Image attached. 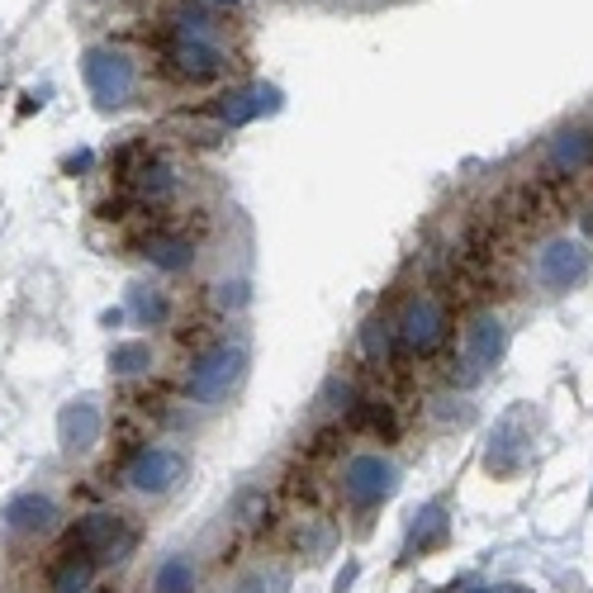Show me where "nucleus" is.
Here are the masks:
<instances>
[{
	"instance_id": "obj_7",
	"label": "nucleus",
	"mask_w": 593,
	"mask_h": 593,
	"mask_svg": "<svg viewBox=\"0 0 593 593\" xmlns=\"http://www.w3.org/2000/svg\"><path fill=\"white\" fill-rule=\"evenodd\" d=\"M394 338L404 351H413V357H427V351H437L442 338H446V309L437 295H413L404 304V314H399L394 324Z\"/></svg>"
},
{
	"instance_id": "obj_3",
	"label": "nucleus",
	"mask_w": 593,
	"mask_h": 593,
	"mask_svg": "<svg viewBox=\"0 0 593 593\" xmlns=\"http://www.w3.org/2000/svg\"><path fill=\"white\" fill-rule=\"evenodd\" d=\"M82 76H86V91H91V100L100 105V109H119L134 100V86H138V72H134V62H128L119 47H86V57H82Z\"/></svg>"
},
{
	"instance_id": "obj_28",
	"label": "nucleus",
	"mask_w": 593,
	"mask_h": 593,
	"mask_svg": "<svg viewBox=\"0 0 593 593\" xmlns=\"http://www.w3.org/2000/svg\"><path fill=\"white\" fill-rule=\"evenodd\" d=\"M204 6H219V10H229V6H237V0H204Z\"/></svg>"
},
{
	"instance_id": "obj_20",
	"label": "nucleus",
	"mask_w": 593,
	"mask_h": 593,
	"mask_svg": "<svg viewBox=\"0 0 593 593\" xmlns=\"http://www.w3.org/2000/svg\"><path fill=\"white\" fill-rule=\"evenodd\" d=\"M152 366V347L148 342H119L109 351V371L115 375H142Z\"/></svg>"
},
{
	"instance_id": "obj_15",
	"label": "nucleus",
	"mask_w": 593,
	"mask_h": 593,
	"mask_svg": "<svg viewBox=\"0 0 593 593\" xmlns=\"http://www.w3.org/2000/svg\"><path fill=\"white\" fill-rule=\"evenodd\" d=\"M593 162V128H565V134L551 138V152H547V167L560 176H574Z\"/></svg>"
},
{
	"instance_id": "obj_22",
	"label": "nucleus",
	"mask_w": 593,
	"mask_h": 593,
	"mask_svg": "<svg viewBox=\"0 0 593 593\" xmlns=\"http://www.w3.org/2000/svg\"><path fill=\"white\" fill-rule=\"evenodd\" d=\"M171 171L167 167H142L138 171V190H142V200H167L171 195Z\"/></svg>"
},
{
	"instance_id": "obj_10",
	"label": "nucleus",
	"mask_w": 593,
	"mask_h": 593,
	"mask_svg": "<svg viewBox=\"0 0 593 593\" xmlns=\"http://www.w3.org/2000/svg\"><path fill=\"white\" fill-rule=\"evenodd\" d=\"M100 409L91 404V399H72V404H62L57 413V442H62V452H72V456H86L95 442H100Z\"/></svg>"
},
{
	"instance_id": "obj_19",
	"label": "nucleus",
	"mask_w": 593,
	"mask_h": 593,
	"mask_svg": "<svg viewBox=\"0 0 593 593\" xmlns=\"http://www.w3.org/2000/svg\"><path fill=\"white\" fill-rule=\"evenodd\" d=\"M95 570H100V565H95L91 555H67V560H62V570L53 574V593H86Z\"/></svg>"
},
{
	"instance_id": "obj_11",
	"label": "nucleus",
	"mask_w": 593,
	"mask_h": 593,
	"mask_svg": "<svg viewBox=\"0 0 593 593\" xmlns=\"http://www.w3.org/2000/svg\"><path fill=\"white\" fill-rule=\"evenodd\" d=\"M0 522L10 527L14 537H43V532H53L57 527V504L47 499V494H14V499L0 508Z\"/></svg>"
},
{
	"instance_id": "obj_17",
	"label": "nucleus",
	"mask_w": 593,
	"mask_h": 593,
	"mask_svg": "<svg viewBox=\"0 0 593 593\" xmlns=\"http://www.w3.org/2000/svg\"><path fill=\"white\" fill-rule=\"evenodd\" d=\"M152 593H195V565H190V555H167L152 574Z\"/></svg>"
},
{
	"instance_id": "obj_18",
	"label": "nucleus",
	"mask_w": 593,
	"mask_h": 593,
	"mask_svg": "<svg viewBox=\"0 0 593 593\" xmlns=\"http://www.w3.org/2000/svg\"><path fill=\"white\" fill-rule=\"evenodd\" d=\"M128 309H134L138 324L157 328V324L167 318V295H162V290H152V285H128Z\"/></svg>"
},
{
	"instance_id": "obj_21",
	"label": "nucleus",
	"mask_w": 593,
	"mask_h": 593,
	"mask_svg": "<svg viewBox=\"0 0 593 593\" xmlns=\"http://www.w3.org/2000/svg\"><path fill=\"white\" fill-rule=\"evenodd\" d=\"M390 338H394V328L384 324V318H371V324L361 328V351L371 361H390Z\"/></svg>"
},
{
	"instance_id": "obj_6",
	"label": "nucleus",
	"mask_w": 593,
	"mask_h": 593,
	"mask_svg": "<svg viewBox=\"0 0 593 593\" xmlns=\"http://www.w3.org/2000/svg\"><path fill=\"white\" fill-rule=\"evenodd\" d=\"M394 489H399V466L394 460H384L380 452H361V456H351L342 466V494H347L351 508H361V512L380 508Z\"/></svg>"
},
{
	"instance_id": "obj_25",
	"label": "nucleus",
	"mask_w": 593,
	"mask_h": 593,
	"mask_svg": "<svg viewBox=\"0 0 593 593\" xmlns=\"http://www.w3.org/2000/svg\"><path fill=\"white\" fill-rule=\"evenodd\" d=\"M233 593H271V584H266L262 570H252V574H243V580L233 584Z\"/></svg>"
},
{
	"instance_id": "obj_8",
	"label": "nucleus",
	"mask_w": 593,
	"mask_h": 593,
	"mask_svg": "<svg viewBox=\"0 0 593 593\" xmlns=\"http://www.w3.org/2000/svg\"><path fill=\"white\" fill-rule=\"evenodd\" d=\"M124 479L142 499H162V494H171L186 479V456L171 452V446H142L134 456V466L124 470Z\"/></svg>"
},
{
	"instance_id": "obj_1",
	"label": "nucleus",
	"mask_w": 593,
	"mask_h": 593,
	"mask_svg": "<svg viewBox=\"0 0 593 593\" xmlns=\"http://www.w3.org/2000/svg\"><path fill=\"white\" fill-rule=\"evenodd\" d=\"M243 375H247V347L219 342V347H210L195 361L186 390H190V399H195L200 409H214V404H223V399L237 390V384H243Z\"/></svg>"
},
{
	"instance_id": "obj_4",
	"label": "nucleus",
	"mask_w": 593,
	"mask_h": 593,
	"mask_svg": "<svg viewBox=\"0 0 593 593\" xmlns=\"http://www.w3.org/2000/svg\"><path fill=\"white\" fill-rule=\"evenodd\" d=\"M593 276V252L574 237H551L547 247L537 252L532 262V280L541 285L547 295H570Z\"/></svg>"
},
{
	"instance_id": "obj_27",
	"label": "nucleus",
	"mask_w": 593,
	"mask_h": 593,
	"mask_svg": "<svg viewBox=\"0 0 593 593\" xmlns=\"http://www.w3.org/2000/svg\"><path fill=\"white\" fill-rule=\"evenodd\" d=\"M580 229H584V233H589V237H593V204H589V214H584V219H580Z\"/></svg>"
},
{
	"instance_id": "obj_26",
	"label": "nucleus",
	"mask_w": 593,
	"mask_h": 593,
	"mask_svg": "<svg viewBox=\"0 0 593 593\" xmlns=\"http://www.w3.org/2000/svg\"><path fill=\"white\" fill-rule=\"evenodd\" d=\"M351 580H357V565H347V570L338 574V593H347V589H351Z\"/></svg>"
},
{
	"instance_id": "obj_13",
	"label": "nucleus",
	"mask_w": 593,
	"mask_h": 593,
	"mask_svg": "<svg viewBox=\"0 0 593 593\" xmlns=\"http://www.w3.org/2000/svg\"><path fill=\"white\" fill-rule=\"evenodd\" d=\"M446 541H452V518H446L442 504H427L413 512L409 522V537H404V560H423L432 551H442Z\"/></svg>"
},
{
	"instance_id": "obj_23",
	"label": "nucleus",
	"mask_w": 593,
	"mask_h": 593,
	"mask_svg": "<svg viewBox=\"0 0 593 593\" xmlns=\"http://www.w3.org/2000/svg\"><path fill=\"white\" fill-rule=\"evenodd\" d=\"M262 512H266V494H262V489H252V494H243V499H237V522H243V527L262 522Z\"/></svg>"
},
{
	"instance_id": "obj_5",
	"label": "nucleus",
	"mask_w": 593,
	"mask_h": 593,
	"mask_svg": "<svg viewBox=\"0 0 593 593\" xmlns=\"http://www.w3.org/2000/svg\"><path fill=\"white\" fill-rule=\"evenodd\" d=\"M134 551V532L124 527L119 512H86V518H76V527L67 532V551L62 555H91L95 565L100 560H124Z\"/></svg>"
},
{
	"instance_id": "obj_9",
	"label": "nucleus",
	"mask_w": 593,
	"mask_h": 593,
	"mask_svg": "<svg viewBox=\"0 0 593 593\" xmlns=\"http://www.w3.org/2000/svg\"><path fill=\"white\" fill-rule=\"evenodd\" d=\"M167 62L181 82L200 86V82H219L229 72V53L219 47V39H186V34H171L167 43Z\"/></svg>"
},
{
	"instance_id": "obj_2",
	"label": "nucleus",
	"mask_w": 593,
	"mask_h": 593,
	"mask_svg": "<svg viewBox=\"0 0 593 593\" xmlns=\"http://www.w3.org/2000/svg\"><path fill=\"white\" fill-rule=\"evenodd\" d=\"M508 357V328L499 314H479L470 318V328L460 332V361H456V380L460 384H479L485 375L499 371V361Z\"/></svg>"
},
{
	"instance_id": "obj_24",
	"label": "nucleus",
	"mask_w": 593,
	"mask_h": 593,
	"mask_svg": "<svg viewBox=\"0 0 593 593\" xmlns=\"http://www.w3.org/2000/svg\"><path fill=\"white\" fill-rule=\"evenodd\" d=\"M247 299H252L247 295V280H223L219 285V304H223V309H243Z\"/></svg>"
},
{
	"instance_id": "obj_16",
	"label": "nucleus",
	"mask_w": 593,
	"mask_h": 593,
	"mask_svg": "<svg viewBox=\"0 0 593 593\" xmlns=\"http://www.w3.org/2000/svg\"><path fill=\"white\" fill-rule=\"evenodd\" d=\"M142 256L157 266V271H190L195 266V247L186 243V237H176V233H152L148 243H142Z\"/></svg>"
},
{
	"instance_id": "obj_14",
	"label": "nucleus",
	"mask_w": 593,
	"mask_h": 593,
	"mask_svg": "<svg viewBox=\"0 0 593 593\" xmlns=\"http://www.w3.org/2000/svg\"><path fill=\"white\" fill-rule=\"evenodd\" d=\"M527 437L518 432V419H504L499 427H494V437H489V452H485V466L489 475H512V470H522V460H527Z\"/></svg>"
},
{
	"instance_id": "obj_12",
	"label": "nucleus",
	"mask_w": 593,
	"mask_h": 593,
	"mask_svg": "<svg viewBox=\"0 0 593 593\" xmlns=\"http://www.w3.org/2000/svg\"><path fill=\"white\" fill-rule=\"evenodd\" d=\"M280 109V91L276 86H243V91H229L214 100V115L229 124V128H243L256 124L262 115H276Z\"/></svg>"
}]
</instances>
